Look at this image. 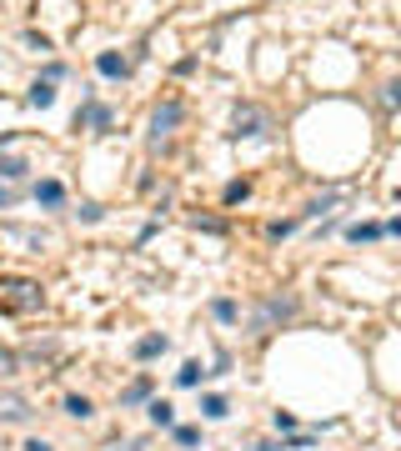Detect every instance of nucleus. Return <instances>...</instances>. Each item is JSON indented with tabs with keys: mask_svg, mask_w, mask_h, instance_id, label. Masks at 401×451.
I'll return each mask as SVG.
<instances>
[{
	"mask_svg": "<svg viewBox=\"0 0 401 451\" xmlns=\"http://www.w3.org/2000/svg\"><path fill=\"white\" fill-rule=\"evenodd\" d=\"M0 306L6 311H30V306H40V286L35 281H0Z\"/></svg>",
	"mask_w": 401,
	"mask_h": 451,
	"instance_id": "obj_1",
	"label": "nucleus"
},
{
	"mask_svg": "<svg viewBox=\"0 0 401 451\" xmlns=\"http://www.w3.org/2000/svg\"><path fill=\"white\" fill-rule=\"evenodd\" d=\"M181 125V100H166V105H156V116H151V141L161 145L166 136H171Z\"/></svg>",
	"mask_w": 401,
	"mask_h": 451,
	"instance_id": "obj_2",
	"label": "nucleus"
},
{
	"mask_svg": "<svg viewBox=\"0 0 401 451\" xmlns=\"http://www.w3.org/2000/svg\"><path fill=\"white\" fill-rule=\"evenodd\" d=\"M266 111L261 105H236V136H266Z\"/></svg>",
	"mask_w": 401,
	"mask_h": 451,
	"instance_id": "obj_3",
	"label": "nucleus"
},
{
	"mask_svg": "<svg viewBox=\"0 0 401 451\" xmlns=\"http://www.w3.org/2000/svg\"><path fill=\"white\" fill-rule=\"evenodd\" d=\"M30 416V401L20 391H0V421H26Z\"/></svg>",
	"mask_w": 401,
	"mask_h": 451,
	"instance_id": "obj_4",
	"label": "nucleus"
},
{
	"mask_svg": "<svg viewBox=\"0 0 401 451\" xmlns=\"http://www.w3.org/2000/svg\"><path fill=\"white\" fill-rule=\"evenodd\" d=\"M96 71H100L105 80H121L131 66H125V55H116V51H100V55H96Z\"/></svg>",
	"mask_w": 401,
	"mask_h": 451,
	"instance_id": "obj_5",
	"label": "nucleus"
},
{
	"mask_svg": "<svg viewBox=\"0 0 401 451\" xmlns=\"http://www.w3.org/2000/svg\"><path fill=\"white\" fill-rule=\"evenodd\" d=\"M35 201L40 206H60V201H66V186H60V181H40L35 186Z\"/></svg>",
	"mask_w": 401,
	"mask_h": 451,
	"instance_id": "obj_6",
	"label": "nucleus"
},
{
	"mask_svg": "<svg viewBox=\"0 0 401 451\" xmlns=\"http://www.w3.org/2000/svg\"><path fill=\"white\" fill-rule=\"evenodd\" d=\"M51 100H55V80H35L30 85V105H35V111H46Z\"/></svg>",
	"mask_w": 401,
	"mask_h": 451,
	"instance_id": "obj_7",
	"label": "nucleus"
},
{
	"mask_svg": "<svg viewBox=\"0 0 401 451\" xmlns=\"http://www.w3.org/2000/svg\"><path fill=\"white\" fill-rule=\"evenodd\" d=\"M276 316H281V321L291 316V301H266V311H261V321H256V331H266V326H271Z\"/></svg>",
	"mask_w": 401,
	"mask_h": 451,
	"instance_id": "obj_8",
	"label": "nucleus"
},
{
	"mask_svg": "<svg viewBox=\"0 0 401 451\" xmlns=\"http://www.w3.org/2000/svg\"><path fill=\"white\" fill-rule=\"evenodd\" d=\"M145 396H151V381H131V386H125V391H121V406H136V401H145Z\"/></svg>",
	"mask_w": 401,
	"mask_h": 451,
	"instance_id": "obj_9",
	"label": "nucleus"
},
{
	"mask_svg": "<svg viewBox=\"0 0 401 451\" xmlns=\"http://www.w3.org/2000/svg\"><path fill=\"white\" fill-rule=\"evenodd\" d=\"M161 351H166V336H141V341H136V356H141V361H151V356H161Z\"/></svg>",
	"mask_w": 401,
	"mask_h": 451,
	"instance_id": "obj_10",
	"label": "nucleus"
},
{
	"mask_svg": "<svg viewBox=\"0 0 401 451\" xmlns=\"http://www.w3.org/2000/svg\"><path fill=\"white\" fill-rule=\"evenodd\" d=\"M201 412H206L211 421H221V416L231 412V406H226V396H216V391H211V396H201Z\"/></svg>",
	"mask_w": 401,
	"mask_h": 451,
	"instance_id": "obj_11",
	"label": "nucleus"
},
{
	"mask_svg": "<svg viewBox=\"0 0 401 451\" xmlns=\"http://www.w3.org/2000/svg\"><path fill=\"white\" fill-rule=\"evenodd\" d=\"M20 176H26V161H15V156H10V161H0V181H6V186H15Z\"/></svg>",
	"mask_w": 401,
	"mask_h": 451,
	"instance_id": "obj_12",
	"label": "nucleus"
},
{
	"mask_svg": "<svg viewBox=\"0 0 401 451\" xmlns=\"http://www.w3.org/2000/svg\"><path fill=\"white\" fill-rule=\"evenodd\" d=\"M91 412H96V406H91L86 396H66V416H75V421H86Z\"/></svg>",
	"mask_w": 401,
	"mask_h": 451,
	"instance_id": "obj_13",
	"label": "nucleus"
},
{
	"mask_svg": "<svg viewBox=\"0 0 401 451\" xmlns=\"http://www.w3.org/2000/svg\"><path fill=\"white\" fill-rule=\"evenodd\" d=\"M151 421H156V426H171V421H176V406H171V401H151Z\"/></svg>",
	"mask_w": 401,
	"mask_h": 451,
	"instance_id": "obj_14",
	"label": "nucleus"
},
{
	"mask_svg": "<svg viewBox=\"0 0 401 451\" xmlns=\"http://www.w3.org/2000/svg\"><path fill=\"white\" fill-rule=\"evenodd\" d=\"M201 376H206V371H201V361H186V366L176 371V381H181V386H201Z\"/></svg>",
	"mask_w": 401,
	"mask_h": 451,
	"instance_id": "obj_15",
	"label": "nucleus"
},
{
	"mask_svg": "<svg viewBox=\"0 0 401 451\" xmlns=\"http://www.w3.org/2000/svg\"><path fill=\"white\" fill-rule=\"evenodd\" d=\"M346 236H351L356 246H362V241H376V236H382V226H371V221H362V226H351Z\"/></svg>",
	"mask_w": 401,
	"mask_h": 451,
	"instance_id": "obj_16",
	"label": "nucleus"
},
{
	"mask_svg": "<svg viewBox=\"0 0 401 451\" xmlns=\"http://www.w3.org/2000/svg\"><path fill=\"white\" fill-rule=\"evenodd\" d=\"M246 196H251L246 181H231V186H226V206H236V201H246Z\"/></svg>",
	"mask_w": 401,
	"mask_h": 451,
	"instance_id": "obj_17",
	"label": "nucleus"
},
{
	"mask_svg": "<svg viewBox=\"0 0 401 451\" xmlns=\"http://www.w3.org/2000/svg\"><path fill=\"white\" fill-rule=\"evenodd\" d=\"M176 441H181V446H196L201 432H196V426H176Z\"/></svg>",
	"mask_w": 401,
	"mask_h": 451,
	"instance_id": "obj_18",
	"label": "nucleus"
},
{
	"mask_svg": "<svg viewBox=\"0 0 401 451\" xmlns=\"http://www.w3.org/2000/svg\"><path fill=\"white\" fill-rule=\"evenodd\" d=\"M216 316L221 321H236V301H216Z\"/></svg>",
	"mask_w": 401,
	"mask_h": 451,
	"instance_id": "obj_19",
	"label": "nucleus"
},
{
	"mask_svg": "<svg viewBox=\"0 0 401 451\" xmlns=\"http://www.w3.org/2000/svg\"><path fill=\"white\" fill-rule=\"evenodd\" d=\"M6 371H15V356H10L6 346H0V376H6Z\"/></svg>",
	"mask_w": 401,
	"mask_h": 451,
	"instance_id": "obj_20",
	"label": "nucleus"
},
{
	"mask_svg": "<svg viewBox=\"0 0 401 451\" xmlns=\"http://www.w3.org/2000/svg\"><path fill=\"white\" fill-rule=\"evenodd\" d=\"M15 201V186H6V181H0V206H10Z\"/></svg>",
	"mask_w": 401,
	"mask_h": 451,
	"instance_id": "obj_21",
	"label": "nucleus"
},
{
	"mask_svg": "<svg viewBox=\"0 0 401 451\" xmlns=\"http://www.w3.org/2000/svg\"><path fill=\"white\" fill-rule=\"evenodd\" d=\"M26 451H55V446H51V441H40V436H35V441H26Z\"/></svg>",
	"mask_w": 401,
	"mask_h": 451,
	"instance_id": "obj_22",
	"label": "nucleus"
},
{
	"mask_svg": "<svg viewBox=\"0 0 401 451\" xmlns=\"http://www.w3.org/2000/svg\"><path fill=\"white\" fill-rule=\"evenodd\" d=\"M256 451H281V446H256Z\"/></svg>",
	"mask_w": 401,
	"mask_h": 451,
	"instance_id": "obj_23",
	"label": "nucleus"
}]
</instances>
